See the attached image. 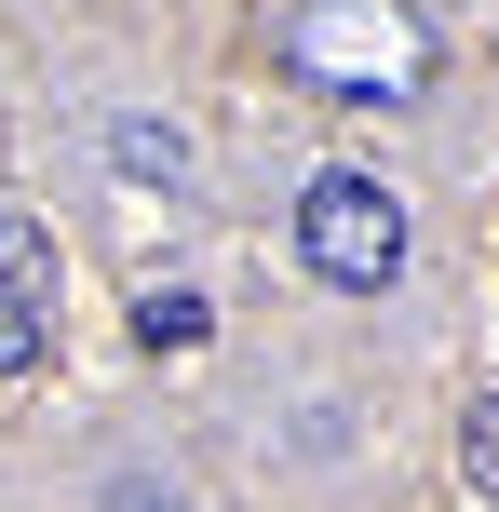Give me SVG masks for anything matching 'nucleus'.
<instances>
[{
    "instance_id": "nucleus-1",
    "label": "nucleus",
    "mask_w": 499,
    "mask_h": 512,
    "mask_svg": "<svg viewBox=\"0 0 499 512\" xmlns=\"http://www.w3.org/2000/svg\"><path fill=\"white\" fill-rule=\"evenodd\" d=\"M284 68L338 108H405V95H432V27H419V0H297Z\"/></svg>"
},
{
    "instance_id": "nucleus-4",
    "label": "nucleus",
    "mask_w": 499,
    "mask_h": 512,
    "mask_svg": "<svg viewBox=\"0 0 499 512\" xmlns=\"http://www.w3.org/2000/svg\"><path fill=\"white\" fill-rule=\"evenodd\" d=\"M108 162L149 176V189H176V176H189V135H176V122H108Z\"/></svg>"
},
{
    "instance_id": "nucleus-7",
    "label": "nucleus",
    "mask_w": 499,
    "mask_h": 512,
    "mask_svg": "<svg viewBox=\"0 0 499 512\" xmlns=\"http://www.w3.org/2000/svg\"><path fill=\"white\" fill-rule=\"evenodd\" d=\"M108 512H189L176 486H149V472H108Z\"/></svg>"
},
{
    "instance_id": "nucleus-3",
    "label": "nucleus",
    "mask_w": 499,
    "mask_h": 512,
    "mask_svg": "<svg viewBox=\"0 0 499 512\" xmlns=\"http://www.w3.org/2000/svg\"><path fill=\"white\" fill-rule=\"evenodd\" d=\"M0 310H27V324L54 310V243L27 230V216H0Z\"/></svg>"
},
{
    "instance_id": "nucleus-6",
    "label": "nucleus",
    "mask_w": 499,
    "mask_h": 512,
    "mask_svg": "<svg viewBox=\"0 0 499 512\" xmlns=\"http://www.w3.org/2000/svg\"><path fill=\"white\" fill-rule=\"evenodd\" d=\"M459 472H473V486H499V405L459 418Z\"/></svg>"
},
{
    "instance_id": "nucleus-2",
    "label": "nucleus",
    "mask_w": 499,
    "mask_h": 512,
    "mask_svg": "<svg viewBox=\"0 0 499 512\" xmlns=\"http://www.w3.org/2000/svg\"><path fill=\"white\" fill-rule=\"evenodd\" d=\"M297 256H311L324 283H351V297H378V283L405 270V203L378 176H311V203H297Z\"/></svg>"
},
{
    "instance_id": "nucleus-5",
    "label": "nucleus",
    "mask_w": 499,
    "mask_h": 512,
    "mask_svg": "<svg viewBox=\"0 0 499 512\" xmlns=\"http://www.w3.org/2000/svg\"><path fill=\"white\" fill-rule=\"evenodd\" d=\"M135 337H149V351H203V297H189V283H162V297L135 310Z\"/></svg>"
},
{
    "instance_id": "nucleus-8",
    "label": "nucleus",
    "mask_w": 499,
    "mask_h": 512,
    "mask_svg": "<svg viewBox=\"0 0 499 512\" xmlns=\"http://www.w3.org/2000/svg\"><path fill=\"white\" fill-rule=\"evenodd\" d=\"M0 364H41V324L27 310H0Z\"/></svg>"
}]
</instances>
